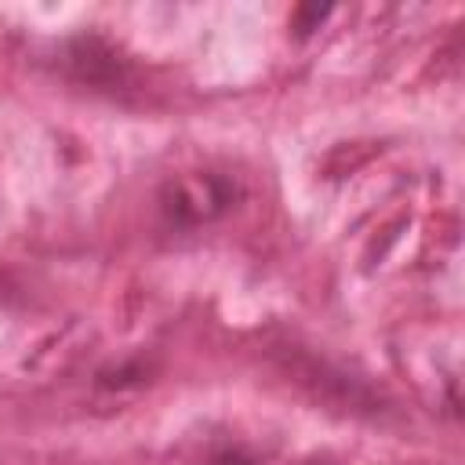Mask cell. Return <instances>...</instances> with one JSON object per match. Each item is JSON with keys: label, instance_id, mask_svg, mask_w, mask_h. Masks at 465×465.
<instances>
[{"label": "cell", "instance_id": "obj_5", "mask_svg": "<svg viewBox=\"0 0 465 465\" xmlns=\"http://www.w3.org/2000/svg\"><path fill=\"white\" fill-rule=\"evenodd\" d=\"M203 465H254V458L243 447H218Z\"/></svg>", "mask_w": 465, "mask_h": 465}, {"label": "cell", "instance_id": "obj_6", "mask_svg": "<svg viewBox=\"0 0 465 465\" xmlns=\"http://www.w3.org/2000/svg\"><path fill=\"white\" fill-rule=\"evenodd\" d=\"M302 465H334L331 458H309V461H302Z\"/></svg>", "mask_w": 465, "mask_h": 465}, {"label": "cell", "instance_id": "obj_3", "mask_svg": "<svg viewBox=\"0 0 465 465\" xmlns=\"http://www.w3.org/2000/svg\"><path fill=\"white\" fill-rule=\"evenodd\" d=\"M145 374H149V367H145L142 360H134V363H120V367H113V371H102V374H98V385H105V389H124V385H138Z\"/></svg>", "mask_w": 465, "mask_h": 465}, {"label": "cell", "instance_id": "obj_2", "mask_svg": "<svg viewBox=\"0 0 465 465\" xmlns=\"http://www.w3.org/2000/svg\"><path fill=\"white\" fill-rule=\"evenodd\" d=\"M62 69L98 91H124L134 80L131 62L98 33H80L62 44Z\"/></svg>", "mask_w": 465, "mask_h": 465}, {"label": "cell", "instance_id": "obj_4", "mask_svg": "<svg viewBox=\"0 0 465 465\" xmlns=\"http://www.w3.org/2000/svg\"><path fill=\"white\" fill-rule=\"evenodd\" d=\"M327 15H331V4H323V7H320V4H302V7L294 11V22H291V25H294L298 36H309L312 29H320V22H323Z\"/></svg>", "mask_w": 465, "mask_h": 465}, {"label": "cell", "instance_id": "obj_1", "mask_svg": "<svg viewBox=\"0 0 465 465\" xmlns=\"http://www.w3.org/2000/svg\"><path fill=\"white\" fill-rule=\"evenodd\" d=\"M232 200H236V182L225 178V174H211V171L167 182L163 193H160L163 218L178 229H193L200 222L218 218L222 211H229Z\"/></svg>", "mask_w": 465, "mask_h": 465}]
</instances>
